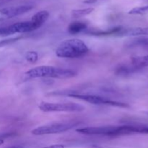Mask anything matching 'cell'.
<instances>
[{"mask_svg": "<svg viewBox=\"0 0 148 148\" xmlns=\"http://www.w3.org/2000/svg\"><path fill=\"white\" fill-rule=\"evenodd\" d=\"M68 96L72 97L75 99H79L90 103L95 104V105H106L112 106L120 107V108H129L130 106L124 103L118 102V101H112L104 97L99 96L95 95H88V94H79V93H69Z\"/></svg>", "mask_w": 148, "mask_h": 148, "instance_id": "obj_6", "label": "cell"}, {"mask_svg": "<svg viewBox=\"0 0 148 148\" xmlns=\"http://www.w3.org/2000/svg\"><path fill=\"white\" fill-rule=\"evenodd\" d=\"M78 124H79V123L73 122L52 123V124H49L37 127V128L32 130L31 133L33 135L36 136L59 134V133L65 132H67L72 129L75 128Z\"/></svg>", "mask_w": 148, "mask_h": 148, "instance_id": "obj_4", "label": "cell"}, {"mask_svg": "<svg viewBox=\"0 0 148 148\" xmlns=\"http://www.w3.org/2000/svg\"><path fill=\"white\" fill-rule=\"evenodd\" d=\"M76 132L87 135H103L116 137L137 133V126H104V127H83L77 129Z\"/></svg>", "mask_w": 148, "mask_h": 148, "instance_id": "obj_2", "label": "cell"}, {"mask_svg": "<svg viewBox=\"0 0 148 148\" xmlns=\"http://www.w3.org/2000/svg\"><path fill=\"white\" fill-rule=\"evenodd\" d=\"M25 59L27 62L35 63L38 59V55L36 51H29L26 53Z\"/></svg>", "mask_w": 148, "mask_h": 148, "instance_id": "obj_15", "label": "cell"}, {"mask_svg": "<svg viewBox=\"0 0 148 148\" xmlns=\"http://www.w3.org/2000/svg\"><path fill=\"white\" fill-rule=\"evenodd\" d=\"M138 133L143 134H148V127L147 126H138Z\"/></svg>", "mask_w": 148, "mask_h": 148, "instance_id": "obj_18", "label": "cell"}, {"mask_svg": "<svg viewBox=\"0 0 148 148\" xmlns=\"http://www.w3.org/2000/svg\"><path fill=\"white\" fill-rule=\"evenodd\" d=\"M15 135L16 134L14 132H7L0 134V145H1L7 139L11 138V137H14Z\"/></svg>", "mask_w": 148, "mask_h": 148, "instance_id": "obj_16", "label": "cell"}, {"mask_svg": "<svg viewBox=\"0 0 148 148\" xmlns=\"http://www.w3.org/2000/svg\"><path fill=\"white\" fill-rule=\"evenodd\" d=\"M49 12L46 10H42V11L38 12L32 17L31 21H33L38 27H40L42 25L49 19Z\"/></svg>", "mask_w": 148, "mask_h": 148, "instance_id": "obj_9", "label": "cell"}, {"mask_svg": "<svg viewBox=\"0 0 148 148\" xmlns=\"http://www.w3.org/2000/svg\"><path fill=\"white\" fill-rule=\"evenodd\" d=\"M5 148H25L23 146H20V145H17V146H10V147H7Z\"/></svg>", "mask_w": 148, "mask_h": 148, "instance_id": "obj_20", "label": "cell"}, {"mask_svg": "<svg viewBox=\"0 0 148 148\" xmlns=\"http://www.w3.org/2000/svg\"><path fill=\"white\" fill-rule=\"evenodd\" d=\"M88 27V25L86 23L82 21H75L72 22L69 24L68 27V32L71 34H77V33H81Z\"/></svg>", "mask_w": 148, "mask_h": 148, "instance_id": "obj_10", "label": "cell"}, {"mask_svg": "<svg viewBox=\"0 0 148 148\" xmlns=\"http://www.w3.org/2000/svg\"><path fill=\"white\" fill-rule=\"evenodd\" d=\"M22 38V36H19V37H16V38H10V39H6V40H3L0 41V47L1 46H7V45L11 44V43H14V41H17L19 39Z\"/></svg>", "mask_w": 148, "mask_h": 148, "instance_id": "obj_17", "label": "cell"}, {"mask_svg": "<svg viewBox=\"0 0 148 148\" xmlns=\"http://www.w3.org/2000/svg\"><path fill=\"white\" fill-rule=\"evenodd\" d=\"M38 107L43 112H81L85 110L83 106L75 103L42 102Z\"/></svg>", "mask_w": 148, "mask_h": 148, "instance_id": "obj_5", "label": "cell"}, {"mask_svg": "<svg viewBox=\"0 0 148 148\" xmlns=\"http://www.w3.org/2000/svg\"><path fill=\"white\" fill-rule=\"evenodd\" d=\"M121 36H148V27L124 28Z\"/></svg>", "mask_w": 148, "mask_h": 148, "instance_id": "obj_8", "label": "cell"}, {"mask_svg": "<svg viewBox=\"0 0 148 148\" xmlns=\"http://www.w3.org/2000/svg\"><path fill=\"white\" fill-rule=\"evenodd\" d=\"M76 72L72 69L58 68L52 66H39L32 68L25 72V76L29 79L36 78H56V79H69L74 77Z\"/></svg>", "mask_w": 148, "mask_h": 148, "instance_id": "obj_3", "label": "cell"}, {"mask_svg": "<svg viewBox=\"0 0 148 148\" xmlns=\"http://www.w3.org/2000/svg\"><path fill=\"white\" fill-rule=\"evenodd\" d=\"M148 12V5L143 6V7H137L132 9L129 14H144Z\"/></svg>", "mask_w": 148, "mask_h": 148, "instance_id": "obj_13", "label": "cell"}, {"mask_svg": "<svg viewBox=\"0 0 148 148\" xmlns=\"http://www.w3.org/2000/svg\"><path fill=\"white\" fill-rule=\"evenodd\" d=\"M33 9V6L30 5H20L15 7H9L0 9V17L4 18H12L22 15Z\"/></svg>", "mask_w": 148, "mask_h": 148, "instance_id": "obj_7", "label": "cell"}, {"mask_svg": "<svg viewBox=\"0 0 148 148\" xmlns=\"http://www.w3.org/2000/svg\"><path fill=\"white\" fill-rule=\"evenodd\" d=\"M132 66H134L136 69L148 66V55L143 56H137L132 59Z\"/></svg>", "mask_w": 148, "mask_h": 148, "instance_id": "obj_11", "label": "cell"}, {"mask_svg": "<svg viewBox=\"0 0 148 148\" xmlns=\"http://www.w3.org/2000/svg\"><path fill=\"white\" fill-rule=\"evenodd\" d=\"M89 52L85 42L78 38H71L62 41L56 50L58 57L77 59L83 57Z\"/></svg>", "mask_w": 148, "mask_h": 148, "instance_id": "obj_1", "label": "cell"}, {"mask_svg": "<svg viewBox=\"0 0 148 148\" xmlns=\"http://www.w3.org/2000/svg\"><path fill=\"white\" fill-rule=\"evenodd\" d=\"M131 46H148V37H140L134 39L130 43Z\"/></svg>", "mask_w": 148, "mask_h": 148, "instance_id": "obj_14", "label": "cell"}, {"mask_svg": "<svg viewBox=\"0 0 148 148\" xmlns=\"http://www.w3.org/2000/svg\"><path fill=\"white\" fill-rule=\"evenodd\" d=\"M94 8L92 7H88V8L83 9H77V10H74L72 11L71 15L73 18H80V17H84L90 14L93 12Z\"/></svg>", "mask_w": 148, "mask_h": 148, "instance_id": "obj_12", "label": "cell"}, {"mask_svg": "<svg viewBox=\"0 0 148 148\" xmlns=\"http://www.w3.org/2000/svg\"><path fill=\"white\" fill-rule=\"evenodd\" d=\"M43 148H64V145H52L50 146H47V147H45Z\"/></svg>", "mask_w": 148, "mask_h": 148, "instance_id": "obj_19", "label": "cell"}]
</instances>
